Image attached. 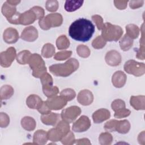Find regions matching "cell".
I'll use <instances>...</instances> for the list:
<instances>
[{"instance_id": "9a60e30c", "label": "cell", "mask_w": 145, "mask_h": 145, "mask_svg": "<svg viewBox=\"0 0 145 145\" xmlns=\"http://www.w3.org/2000/svg\"><path fill=\"white\" fill-rule=\"evenodd\" d=\"M19 38V33L14 28H7L3 32V39L5 42L7 44H14L18 40Z\"/></svg>"}, {"instance_id": "8fae6325", "label": "cell", "mask_w": 145, "mask_h": 145, "mask_svg": "<svg viewBox=\"0 0 145 145\" xmlns=\"http://www.w3.org/2000/svg\"><path fill=\"white\" fill-rule=\"evenodd\" d=\"M91 121L86 116H82L78 120L74 122L72 130L76 133H82L87 131L91 126Z\"/></svg>"}, {"instance_id": "b9f144b4", "label": "cell", "mask_w": 145, "mask_h": 145, "mask_svg": "<svg viewBox=\"0 0 145 145\" xmlns=\"http://www.w3.org/2000/svg\"><path fill=\"white\" fill-rule=\"evenodd\" d=\"M144 35L143 30L142 32V38L140 39V48L138 50L136 57L139 59H144Z\"/></svg>"}, {"instance_id": "603a6c76", "label": "cell", "mask_w": 145, "mask_h": 145, "mask_svg": "<svg viewBox=\"0 0 145 145\" xmlns=\"http://www.w3.org/2000/svg\"><path fill=\"white\" fill-rule=\"evenodd\" d=\"M21 125L24 130L31 131L35 130L36 122L32 117L25 116L21 120Z\"/></svg>"}, {"instance_id": "74e56055", "label": "cell", "mask_w": 145, "mask_h": 145, "mask_svg": "<svg viewBox=\"0 0 145 145\" xmlns=\"http://www.w3.org/2000/svg\"><path fill=\"white\" fill-rule=\"evenodd\" d=\"M60 95L64 97L67 101H70L74 99L76 96L75 91L71 88H65L60 92Z\"/></svg>"}, {"instance_id": "44dd1931", "label": "cell", "mask_w": 145, "mask_h": 145, "mask_svg": "<svg viewBox=\"0 0 145 145\" xmlns=\"http://www.w3.org/2000/svg\"><path fill=\"white\" fill-rule=\"evenodd\" d=\"M47 132L44 130H38L35 132L33 137V142L35 144L44 145L48 141Z\"/></svg>"}, {"instance_id": "d4e9b609", "label": "cell", "mask_w": 145, "mask_h": 145, "mask_svg": "<svg viewBox=\"0 0 145 145\" xmlns=\"http://www.w3.org/2000/svg\"><path fill=\"white\" fill-rule=\"evenodd\" d=\"M130 129V123L127 120L117 121L116 131L120 134H126Z\"/></svg>"}, {"instance_id": "11a10c76", "label": "cell", "mask_w": 145, "mask_h": 145, "mask_svg": "<svg viewBox=\"0 0 145 145\" xmlns=\"http://www.w3.org/2000/svg\"><path fill=\"white\" fill-rule=\"evenodd\" d=\"M145 138H144V131H143L139 134L138 137V141L139 144L144 145L145 144Z\"/></svg>"}, {"instance_id": "7bdbcfd3", "label": "cell", "mask_w": 145, "mask_h": 145, "mask_svg": "<svg viewBox=\"0 0 145 145\" xmlns=\"http://www.w3.org/2000/svg\"><path fill=\"white\" fill-rule=\"evenodd\" d=\"M58 7L59 3L56 0H48L46 2L45 7L48 11L55 12L58 10Z\"/></svg>"}, {"instance_id": "1f68e13d", "label": "cell", "mask_w": 145, "mask_h": 145, "mask_svg": "<svg viewBox=\"0 0 145 145\" xmlns=\"http://www.w3.org/2000/svg\"><path fill=\"white\" fill-rule=\"evenodd\" d=\"M47 135H48V139L54 142L61 141V139L63 138L62 135L57 129L56 127L50 129L47 132Z\"/></svg>"}, {"instance_id": "7c38bea8", "label": "cell", "mask_w": 145, "mask_h": 145, "mask_svg": "<svg viewBox=\"0 0 145 145\" xmlns=\"http://www.w3.org/2000/svg\"><path fill=\"white\" fill-rule=\"evenodd\" d=\"M38 35L37 29L33 26H29L23 30L20 38L26 41L33 42L37 39Z\"/></svg>"}, {"instance_id": "816d5d0a", "label": "cell", "mask_w": 145, "mask_h": 145, "mask_svg": "<svg viewBox=\"0 0 145 145\" xmlns=\"http://www.w3.org/2000/svg\"><path fill=\"white\" fill-rule=\"evenodd\" d=\"M128 1H114V6L119 10H124L127 7Z\"/></svg>"}, {"instance_id": "277c9868", "label": "cell", "mask_w": 145, "mask_h": 145, "mask_svg": "<svg viewBox=\"0 0 145 145\" xmlns=\"http://www.w3.org/2000/svg\"><path fill=\"white\" fill-rule=\"evenodd\" d=\"M28 64L32 70V75L36 78H40L46 72L45 62L41 56L37 53L31 55Z\"/></svg>"}, {"instance_id": "ac0fdd59", "label": "cell", "mask_w": 145, "mask_h": 145, "mask_svg": "<svg viewBox=\"0 0 145 145\" xmlns=\"http://www.w3.org/2000/svg\"><path fill=\"white\" fill-rule=\"evenodd\" d=\"M40 119L41 122L46 125L56 126L59 121L60 115L58 113L50 112L48 114H42Z\"/></svg>"}, {"instance_id": "7a4b0ae2", "label": "cell", "mask_w": 145, "mask_h": 145, "mask_svg": "<svg viewBox=\"0 0 145 145\" xmlns=\"http://www.w3.org/2000/svg\"><path fill=\"white\" fill-rule=\"evenodd\" d=\"M79 66L78 61L75 58H70L63 63L52 65L49 69L51 73L57 76L67 77L78 70Z\"/></svg>"}, {"instance_id": "4316f807", "label": "cell", "mask_w": 145, "mask_h": 145, "mask_svg": "<svg viewBox=\"0 0 145 145\" xmlns=\"http://www.w3.org/2000/svg\"><path fill=\"white\" fill-rule=\"evenodd\" d=\"M14 90L12 86L10 85H3L0 89V96L1 100H7L10 99L14 94Z\"/></svg>"}, {"instance_id": "f1b7e54d", "label": "cell", "mask_w": 145, "mask_h": 145, "mask_svg": "<svg viewBox=\"0 0 145 145\" xmlns=\"http://www.w3.org/2000/svg\"><path fill=\"white\" fill-rule=\"evenodd\" d=\"M31 54L29 50H24L21 51L16 55V61L20 65L28 64Z\"/></svg>"}, {"instance_id": "83f0119b", "label": "cell", "mask_w": 145, "mask_h": 145, "mask_svg": "<svg viewBox=\"0 0 145 145\" xmlns=\"http://www.w3.org/2000/svg\"><path fill=\"white\" fill-rule=\"evenodd\" d=\"M55 54V47L50 43L44 44L41 50V55L44 58H50Z\"/></svg>"}, {"instance_id": "4dcf8cb0", "label": "cell", "mask_w": 145, "mask_h": 145, "mask_svg": "<svg viewBox=\"0 0 145 145\" xmlns=\"http://www.w3.org/2000/svg\"><path fill=\"white\" fill-rule=\"evenodd\" d=\"M70 45V42L66 35H61L56 40V45L58 49L64 50L67 49Z\"/></svg>"}, {"instance_id": "ba28073f", "label": "cell", "mask_w": 145, "mask_h": 145, "mask_svg": "<svg viewBox=\"0 0 145 145\" xmlns=\"http://www.w3.org/2000/svg\"><path fill=\"white\" fill-rule=\"evenodd\" d=\"M81 109L78 106H71L63 109L61 114L62 120L68 122H73L81 113Z\"/></svg>"}, {"instance_id": "f35d334b", "label": "cell", "mask_w": 145, "mask_h": 145, "mask_svg": "<svg viewBox=\"0 0 145 145\" xmlns=\"http://www.w3.org/2000/svg\"><path fill=\"white\" fill-rule=\"evenodd\" d=\"M40 81L42 87L51 86H53V80L52 76L47 72L40 77Z\"/></svg>"}, {"instance_id": "d6986e66", "label": "cell", "mask_w": 145, "mask_h": 145, "mask_svg": "<svg viewBox=\"0 0 145 145\" xmlns=\"http://www.w3.org/2000/svg\"><path fill=\"white\" fill-rule=\"evenodd\" d=\"M127 77L126 74L122 71H117L112 75V82L116 88H121L126 83Z\"/></svg>"}, {"instance_id": "5bb4252c", "label": "cell", "mask_w": 145, "mask_h": 145, "mask_svg": "<svg viewBox=\"0 0 145 145\" xmlns=\"http://www.w3.org/2000/svg\"><path fill=\"white\" fill-rule=\"evenodd\" d=\"M77 100L82 105H89L93 101V93L88 89H83L78 93Z\"/></svg>"}, {"instance_id": "cb8c5ba5", "label": "cell", "mask_w": 145, "mask_h": 145, "mask_svg": "<svg viewBox=\"0 0 145 145\" xmlns=\"http://www.w3.org/2000/svg\"><path fill=\"white\" fill-rule=\"evenodd\" d=\"M84 1L81 0H67L65 3V9L68 12H73L79 9L83 3Z\"/></svg>"}, {"instance_id": "8d00e7d4", "label": "cell", "mask_w": 145, "mask_h": 145, "mask_svg": "<svg viewBox=\"0 0 145 145\" xmlns=\"http://www.w3.org/2000/svg\"><path fill=\"white\" fill-rule=\"evenodd\" d=\"M106 44V41L101 36H97L92 42V46L96 49L103 48Z\"/></svg>"}, {"instance_id": "8992f818", "label": "cell", "mask_w": 145, "mask_h": 145, "mask_svg": "<svg viewBox=\"0 0 145 145\" xmlns=\"http://www.w3.org/2000/svg\"><path fill=\"white\" fill-rule=\"evenodd\" d=\"M2 13L9 23L13 24H20L19 19L21 13L16 11V7L5 2L2 7Z\"/></svg>"}, {"instance_id": "e575fe53", "label": "cell", "mask_w": 145, "mask_h": 145, "mask_svg": "<svg viewBox=\"0 0 145 145\" xmlns=\"http://www.w3.org/2000/svg\"><path fill=\"white\" fill-rule=\"evenodd\" d=\"M42 91L44 93V95L48 97H52L55 96H57V95L59 92V89L56 86H51L45 87H42Z\"/></svg>"}, {"instance_id": "9c48e42d", "label": "cell", "mask_w": 145, "mask_h": 145, "mask_svg": "<svg viewBox=\"0 0 145 145\" xmlns=\"http://www.w3.org/2000/svg\"><path fill=\"white\" fill-rule=\"evenodd\" d=\"M16 57V52L15 48L11 46L0 54V64L3 67H8Z\"/></svg>"}, {"instance_id": "ab89813d", "label": "cell", "mask_w": 145, "mask_h": 145, "mask_svg": "<svg viewBox=\"0 0 145 145\" xmlns=\"http://www.w3.org/2000/svg\"><path fill=\"white\" fill-rule=\"evenodd\" d=\"M75 141V136L72 131H69L61 140V143L65 145H71L74 144Z\"/></svg>"}, {"instance_id": "f6af8a7d", "label": "cell", "mask_w": 145, "mask_h": 145, "mask_svg": "<svg viewBox=\"0 0 145 145\" xmlns=\"http://www.w3.org/2000/svg\"><path fill=\"white\" fill-rule=\"evenodd\" d=\"M130 113L131 111L129 109L124 108L115 112L114 116L116 118H122L128 117L130 114Z\"/></svg>"}, {"instance_id": "836d02e7", "label": "cell", "mask_w": 145, "mask_h": 145, "mask_svg": "<svg viewBox=\"0 0 145 145\" xmlns=\"http://www.w3.org/2000/svg\"><path fill=\"white\" fill-rule=\"evenodd\" d=\"M56 127L62 135L63 137L66 135L70 131V125L69 123L62 120L56 125Z\"/></svg>"}, {"instance_id": "f546056e", "label": "cell", "mask_w": 145, "mask_h": 145, "mask_svg": "<svg viewBox=\"0 0 145 145\" xmlns=\"http://www.w3.org/2000/svg\"><path fill=\"white\" fill-rule=\"evenodd\" d=\"M120 46L123 51L129 50L133 45V40L127 36L126 34L120 40Z\"/></svg>"}, {"instance_id": "bcb514c9", "label": "cell", "mask_w": 145, "mask_h": 145, "mask_svg": "<svg viewBox=\"0 0 145 145\" xmlns=\"http://www.w3.org/2000/svg\"><path fill=\"white\" fill-rule=\"evenodd\" d=\"M117 122V120H110L109 121H107L105 123L104 126V128L106 131H110V132L115 131Z\"/></svg>"}, {"instance_id": "f907efd6", "label": "cell", "mask_w": 145, "mask_h": 145, "mask_svg": "<svg viewBox=\"0 0 145 145\" xmlns=\"http://www.w3.org/2000/svg\"><path fill=\"white\" fill-rule=\"evenodd\" d=\"M37 110L41 114H48V113H50L51 110L48 106L46 102L43 101L42 103H41V104L40 105V106L37 109Z\"/></svg>"}, {"instance_id": "c3c4849f", "label": "cell", "mask_w": 145, "mask_h": 145, "mask_svg": "<svg viewBox=\"0 0 145 145\" xmlns=\"http://www.w3.org/2000/svg\"><path fill=\"white\" fill-rule=\"evenodd\" d=\"M92 19L93 22L96 24V27L99 30H102L104 23H103V18L99 15H94L92 16Z\"/></svg>"}, {"instance_id": "484cf974", "label": "cell", "mask_w": 145, "mask_h": 145, "mask_svg": "<svg viewBox=\"0 0 145 145\" xmlns=\"http://www.w3.org/2000/svg\"><path fill=\"white\" fill-rule=\"evenodd\" d=\"M126 35L131 39L138 38L139 35V27L134 24H129L126 26Z\"/></svg>"}, {"instance_id": "e0dca14e", "label": "cell", "mask_w": 145, "mask_h": 145, "mask_svg": "<svg viewBox=\"0 0 145 145\" xmlns=\"http://www.w3.org/2000/svg\"><path fill=\"white\" fill-rule=\"evenodd\" d=\"M110 117V113L109 110L105 108H101L96 110L92 114V119L95 123H100L108 120Z\"/></svg>"}, {"instance_id": "9f6ffc18", "label": "cell", "mask_w": 145, "mask_h": 145, "mask_svg": "<svg viewBox=\"0 0 145 145\" xmlns=\"http://www.w3.org/2000/svg\"><path fill=\"white\" fill-rule=\"evenodd\" d=\"M7 2L8 3H10V5H12V6H16L17 5H18L20 2V1H12V0H8L7 1Z\"/></svg>"}, {"instance_id": "6da1fadb", "label": "cell", "mask_w": 145, "mask_h": 145, "mask_svg": "<svg viewBox=\"0 0 145 145\" xmlns=\"http://www.w3.org/2000/svg\"><path fill=\"white\" fill-rule=\"evenodd\" d=\"M95 32V25L88 19L79 18L70 26L69 34L74 40L78 41H88Z\"/></svg>"}, {"instance_id": "d590c367", "label": "cell", "mask_w": 145, "mask_h": 145, "mask_svg": "<svg viewBox=\"0 0 145 145\" xmlns=\"http://www.w3.org/2000/svg\"><path fill=\"white\" fill-rule=\"evenodd\" d=\"M76 53L80 57L87 58L91 54V50L87 46L80 44L76 47Z\"/></svg>"}, {"instance_id": "f5cc1de1", "label": "cell", "mask_w": 145, "mask_h": 145, "mask_svg": "<svg viewBox=\"0 0 145 145\" xmlns=\"http://www.w3.org/2000/svg\"><path fill=\"white\" fill-rule=\"evenodd\" d=\"M144 3V1H129L130 7L132 9L138 8L143 6Z\"/></svg>"}, {"instance_id": "4fadbf2b", "label": "cell", "mask_w": 145, "mask_h": 145, "mask_svg": "<svg viewBox=\"0 0 145 145\" xmlns=\"http://www.w3.org/2000/svg\"><path fill=\"white\" fill-rule=\"evenodd\" d=\"M105 60L108 65L117 66L121 62V56L118 52L115 50H111L106 53Z\"/></svg>"}, {"instance_id": "7dc6e473", "label": "cell", "mask_w": 145, "mask_h": 145, "mask_svg": "<svg viewBox=\"0 0 145 145\" xmlns=\"http://www.w3.org/2000/svg\"><path fill=\"white\" fill-rule=\"evenodd\" d=\"M10 123V117L5 113H0V126L2 128L6 127Z\"/></svg>"}, {"instance_id": "d6a6232c", "label": "cell", "mask_w": 145, "mask_h": 145, "mask_svg": "<svg viewBox=\"0 0 145 145\" xmlns=\"http://www.w3.org/2000/svg\"><path fill=\"white\" fill-rule=\"evenodd\" d=\"M112 141L113 137L109 132L102 133L99 137V142L101 145H109Z\"/></svg>"}, {"instance_id": "3957f363", "label": "cell", "mask_w": 145, "mask_h": 145, "mask_svg": "<svg viewBox=\"0 0 145 145\" xmlns=\"http://www.w3.org/2000/svg\"><path fill=\"white\" fill-rule=\"evenodd\" d=\"M101 36L106 41H117L122 36L123 29L119 25L106 22L102 29Z\"/></svg>"}, {"instance_id": "ffe728a7", "label": "cell", "mask_w": 145, "mask_h": 145, "mask_svg": "<svg viewBox=\"0 0 145 145\" xmlns=\"http://www.w3.org/2000/svg\"><path fill=\"white\" fill-rule=\"evenodd\" d=\"M130 105L135 110L145 109V96L144 95L131 96L130 99Z\"/></svg>"}, {"instance_id": "2e32d148", "label": "cell", "mask_w": 145, "mask_h": 145, "mask_svg": "<svg viewBox=\"0 0 145 145\" xmlns=\"http://www.w3.org/2000/svg\"><path fill=\"white\" fill-rule=\"evenodd\" d=\"M37 19V17L36 14L31 8H30L29 10L20 14L19 23L22 25H27L33 23Z\"/></svg>"}, {"instance_id": "52a82bcc", "label": "cell", "mask_w": 145, "mask_h": 145, "mask_svg": "<svg viewBox=\"0 0 145 145\" xmlns=\"http://www.w3.org/2000/svg\"><path fill=\"white\" fill-rule=\"evenodd\" d=\"M124 70L128 74L135 76H140L145 73V65L133 59L126 61L123 66Z\"/></svg>"}, {"instance_id": "30bf717a", "label": "cell", "mask_w": 145, "mask_h": 145, "mask_svg": "<svg viewBox=\"0 0 145 145\" xmlns=\"http://www.w3.org/2000/svg\"><path fill=\"white\" fill-rule=\"evenodd\" d=\"M45 102L50 110H58L65 107L67 104V101L64 97L60 95L48 98Z\"/></svg>"}, {"instance_id": "681fc988", "label": "cell", "mask_w": 145, "mask_h": 145, "mask_svg": "<svg viewBox=\"0 0 145 145\" xmlns=\"http://www.w3.org/2000/svg\"><path fill=\"white\" fill-rule=\"evenodd\" d=\"M31 9L35 12V13L36 14L37 19L40 20L44 18L45 11L42 7L40 6H33L31 8Z\"/></svg>"}, {"instance_id": "5b68a950", "label": "cell", "mask_w": 145, "mask_h": 145, "mask_svg": "<svg viewBox=\"0 0 145 145\" xmlns=\"http://www.w3.org/2000/svg\"><path fill=\"white\" fill-rule=\"evenodd\" d=\"M63 22L62 16L59 13L47 15L39 21V24L43 30H48L52 27L60 26Z\"/></svg>"}, {"instance_id": "7402d4cb", "label": "cell", "mask_w": 145, "mask_h": 145, "mask_svg": "<svg viewBox=\"0 0 145 145\" xmlns=\"http://www.w3.org/2000/svg\"><path fill=\"white\" fill-rule=\"evenodd\" d=\"M42 99L37 95H30L26 100V104L28 108L32 109H37L42 103Z\"/></svg>"}, {"instance_id": "db71d44e", "label": "cell", "mask_w": 145, "mask_h": 145, "mask_svg": "<svg viewBox=\"0 0 145 145\" xmlns=\"http://www.w3.org/2000/svg\"><path fill=\"white\" fill-rule=\"evenodd\" d=\"M76 144H91V143L90 142L88 138H82L75 140V143Z\"/></svg>"}, {"instance_id": "60d3db41", "label": "cell", "mask_w": 145, "mask_h": 145, "mask_svg": "<svg viewBox=\"0 0 145 145\" xmlns=\"http://www.w3.org/2000/svg\"><path fill=\"white\" fill-rule=\"evenodd\" d=\"M72 54V52L70 50H63L57 52L54 54V59L57 61H63L69 58Z\"/></svg>"}, {"instance_id": "ee69618b", "label": "cell", "mask_w": 145, "mask_h": 145, "mask_svg": "<svg viewBox=\"0 0 145 145\" xmlns=\"http://www.w3.org/2000/svg\"><path fill=\"white\" fill-rule=\"evenodd\" d=\"M125 101L121 99H116L111 104L112 109L114 112L125 108Z\"/></svg>"}]
</instances>
